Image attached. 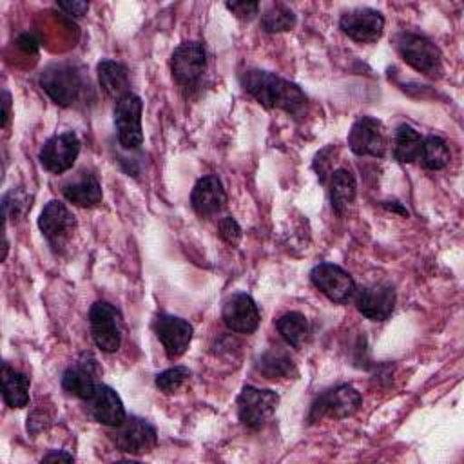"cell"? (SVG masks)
Listing matches in <instances>:
<instances>
[{
    "instance_id": "3957f363",
    "label": "cell",
    "mask_w": 464,
    "mask_h": 464,
    "mask_svg": "<svg viewBox=\"0 0 464 464\" xmlns=\"http://www.w3.org/2000/svg\"><path fill=\"white\" fill-rule=\"evenodd\" d=\"M395 49L408 65L422 74L437 76L442 71L440 49L422 34L410 31L399 33L395 36Z\"/></svg>"
},
{
    "instance_id": "4dcf8cb0",
    "label": "cell",
    "mask_w": 464,
    "mask_h": 464,
    "mask_svg": "<svg viewBox=\"0 0 464 464\" xmlns=\"http://www.w3.org/2000/svg\"><path fill=\"white\" fill-rule=\"evenodd\" d=\"M2 201H4V214L11 221L24 216V212L31 207V203H27V196L18 188L9 190Z\"/></svg>"
},
{
    "instance_id": "6da1fadb",
    "label": "cell",
    "mask_w": 464,
    "mask_h": 464,
    "mask_svg": "<svg viewBox=\"0 0 464 464\" xmlns=\"http://www.w3.org/2000/svg\"><path fill=\"white\" fill-rule=\"evenodd\" d=\"M243 89L266 109H283L288 114H301L306 107L304 92L292 82L259 69L241 74Z\"/></svg>"
},
{
    "instance_id": "484cf974",
    "label": "cell",
    "mask_w": 464,
    "mask_h": 464,
    "mask_svg": "<svg viewBox=\"0 0 464 464\" xmlns=\"http://www.w3.org/2000/svg\"><path fill=\"white\" fill-rule=\"evenodd\" d=\"M276 328L292 348H301L310 335V324L299 312H286L281 315L276 323Z\"/></svg>"
},
{
    "instance_id": "52a82bcc",
    "label": "cell",
    "mask_w": 464,
    "mask_h": 464,
    "mask_svg": "<svg viewBox=\"0 0 464 464\" xmlns=\"http://www.w3.org/2000/svg\"><path fill=\"white\" fill-rule=\"evenodd\" d=\"M141 109L140 96L129 92L114 105V125L118 130V141L123 149H138L143 143L141 130Z\"/></svg>"
},
{
    "instance_id": "ffe728a7",
    "label": "cell",
    "mask_w": 464,
    "mask_h": 464,
    "mask_svg": "<svg viewBox=\"0 0 464 464\" xmlns=\"http://www.w3.org/2000/svg\"><path fill=\"white\" fill-rule=\"evenodd\" d=\"M227 201V194L225 188L221 185V181L216 176H205L201 178L190 194V203L192 208L199 214V216H212L218 214Z\"/></svg>"
},
{
    "instance_id": "f546056e",
    "label": "cell",
    "mask_w": 464,
    "mask_h": 464,
    "mask_svg": "<svg viewBox=\"0 0 464 464\" xmlns=\"http://www.w3.org/2000/svg\"><path fill=\"white\" fill-rule=\"evenodd\" d=\"M188 377H190V370L187 366H172L156 375V386L165 395H170L178 392L187 382Z\"/></svg>"
},
{
    "instance_id": "ac0fdd59",
    "label": "cell",
    "mask_w": 464,
    "mask_h": 464,
    "mask_svg": "<svg viewBox=\"0 0 464 464\" xmlns=\"http://www.w3.org/2000/svg\"><path fill=\"white\" fill-rule=\"evenodd\" d=\"M98 375H100V368L96 359L91 353H83L76 364L69 366L63 372L62 377V388L74 397L80 399H89L91 393L94 392L96 384H98Z\"/></svg>"
},
{
    "instance_id": "e575fe53",
    "label": "cell",
    "mask_w": 464,
    "mask_h": 464,
    "mask_svg": "<svg viewBox=\"0 0 464 464\" xmlns=\"http://www.w3.org/2000/svg\"><path fill=\"white\" fill-rule=\"evenodd\" d=\"M16 45L25 53H36L38 51V40L31 33H24L16 38Z\"/></svg>"
},
{
    "instance_id": "ba28073f",
    "label": "cell",
    "mask_w": 464,
    "mask_h": 464,
    "mask_svg": "<svg viewBox=\"0 0 464 464\" xmlns=\"http://www.w3.org/2000/svg\"><path fill=\"white\" fill-rule=\"evenodd\" d=\"M348 147L357 156L382 158L388 149L382 123L372 116H361L355 120L348 134Z\"/></svg>"
},
{
    "instance_id": "8fae6325",
    "label": "cell",
    "mask_w": 464,
    "mask_h": 464,
    "mask_svg": "<svg viewBox=\"0 0 464 464\" xmlns=\"http://www.w3.org/2000/svg\"><path fill=\"white\" fill-rule=\"evenodd\" d=\"M152 330L160 339L167 357L172 361L181 357L187 352L192 339V332H194L188 321L176 315H167V314H161L154 319Z\"/></svg>"
},
{
    "instance_id": "9a60e30c",
    "label": "cell",
    "mask_w": 464,
    "mask_h": 464,
    "mask_svg": "<svg viewBox=\"0 0 464 464\" xmlns=\"http://www.w3.org/2000/svg\"><path fill=\"white\" fill-rule=\"evenodd\" d=\"M38 227L51 246L58 248L71 239L76 228V219L62 201H49L40 212Z\"/></svg>"
},
{
    "instance_id": "44dd1931",
    "label": "cell",
    "mask_w": 464,
    "mask_h": 464,
    "mask_svg": "<svg viewBox=\"0 0 464 464\" xmlns=\"http://www.w3.org/2000/svg\"><path fill=\"white\" fill-rule=\"evenodd\" d=\"M62 192L67 201L78 207H94L102 201V187L98 179L89 172H82L78 179L65 183Z\"/></svg>"
},
{
    "instance_id": "5bb4252c",
    "label": "cell",
    "mask_w": 464,
    "mask_h": 464,
    "mask_svg": "<svg viewBox=\"0 0 464 464\" xmlns=\"http://www.w3.org/2000/svg\"><path fill=\"white\" fill-rule=\"evenodd\" d=\"M339 25L348 38L359 44H373L384 31V18L372 7H359L344 13Z\"/></svg>"
},
{
    "instance_id": "30bf717a",
    "label": "cell",
    "mask_w": 464,
    "mask_h": 464,
    "mask_svg": "<svg viewBox=\"0 0 464 464\" xmlns=\"http://www.w3.org/2000/svg\"><path fill=\"white\" fill-rule=\"evenodd\" d=\"M80 154V140L74 132L67 130L62 134L51 136L42 150H40V163L45 170L53 174H62L69 170Z\"/></svg>"
},
{
    "instance_id": "277c9868",
    "label": "cell",
    "mask_w": 464,
    "mask_h": 464,
    "mask_svg": "<svg viewBox=\"0 0 464 464\" xmlns=\"http://www.w3.org/2000/svg\"><path fill=\"white\" fill-rule=\"evenodd\" d=\"M91 335L96 346L107 353H112L121 344V314L116 306L105 301H98L89 312Z\"/></svg>"
},
{
    "instance_id": "8992f818",
    "label": "cell",
    "mask_w": 464,
    "mask_h": 464,
    "mask_svg": "<svg viewBox=\"0 0 464 464\" xmlns=\"http://www.w3.org/2000/svg\"><path fill=\"white\" fill-rule=\"evenodd\" d=\"M277 402L279 395L274 390L245 386L237 397V417L246 428L259 430L274 415Z\"/></svg>"
},
{
    "instance_id": "d6986e66",
    "label": "cell",
    "mask_w": 464,
    "mask_h": 464,
    "mask_svg": "<svg viewBox=\"0 0 464 464\" xmlns=\"http://www.w3.org/2000/svg\"><path fill=\"white\" fill-rule=\"evenodd\" d=\"M85 402H87V408H89L91 415L100 424L116 428L127 419L120 395L107 384L98 382L94 392L91 393V397L85 399Z\"/></svg>"
},
{
    "instance_id": "9c48e42d",
    "label": "cell",
    "mask_w": 464,
    "mask_h": 464,
    "mask_svg": "<svg viewBox=\"0 0 464 464\" xmlns=\"http://www.w3.org/2000/svg\"><path fill=\"white\" fill-rule=\"evenodd\" d=\"M314 286L334 303H346L355 294V283L352 276L334 263H321L310 272Z\"/></svg>"
},
{
    "instance_id": "cb8c5ba5",
    "label": "cell",
    "mask_w": 464,
    "mask_h": 464,
    "mask_svg": "<svg viewBox=\"0 0 464 464\" xmlns=\"http://www.w3.org/2000/svg\"><path fill=\"white\" fill-rule=\"evenodd\" d=\"M355 192H357V185H355L353 174L346 169H337L330 179V199H332L334 210L337 214H343L350 207V203L355 199Z\"/></svg>"
},
{
    "instance_id": "4316f807",
    "label": "cell",
    "mask_w": 464,
    "mask_h": 464,
    "mask_svg": "<svg viewBox=\"0 0 464 464\" xmlns=\"http://www.w3.org/2000/svg\"><path fill=\"white\" fill-rule=\"evenodd\" d=\"M419 160H420L422 167H426L430 170L444 169L450 163V160H451L448 143L442 138H439V136L424 138Z\"/></svg>"
},
{
    "instance_id": "f1b7e54d",
    "label": "cell",
    "mask_w": 464,
    "mask_h": 464,
    "mask_svg": "<svg viewBox=\"0 0 464 464\" xmlns=\"http://www.w3.org/2000/svg\"><path fill=\"white\" fill-rule=\"evenodd\" d=\"M257 370L266 379H281V377H288L294 372V362L286 352L268 350L261 355L257 362Z\"/></svg>"
},
{
    "instance_id": "d590c367",
    "label": "cell",
    "mask_w": 464,
    "mask_h": 464,
    "mask_svg": "<svg viewBox=\"0 0 464 464\" xmlns=\"http://www.w3.org/2000/svg\"><path fill=\"white\" fill-rule=\"evenodd\" d=\"M9 105H11L9 92L4 91V94H2V107H4V111H2V127H5L7 121H9Z\"/></svg>"
},
{
    "instance_id": "603a6c76",
    "label": "cell",
    "mask_w": 464,
    "mask_h": 464,
    "mask_svg": "<svg viewBox=\"0 0 464 464\" xmlns=\"http://www.w3.org/2000/svg\"><path fill=\"white\" fill-rule=\"evenodd\" d=\"M98 80L102 89L114 98L116 102L129 94V72L125 65L112 62V60H103L98 63Z\"/></svg>"
},
{
    "instance_id": "d4e9b609",
    "label": "cell",
    "mask_w": 464,
    "mask_h": 464,
    "mask_svg": "<svg viewBox=\"0 0 464 464\" xmlns=\"http://www.w3.org/2000/svg\"><path fill=\"white\" fill-rule=\"evenodd\" d=\"M422 140L420 134L411 125H401L395 130L393 138V156L401 163H411L420 158L422 150Z\"/></svg>"
},
{
    "instance_id": "4fadbf2b",
    "label": "cell",
    "mask_w": 464,
    "mask_h": 464,
    "mask_svg": "<svg viewBox=\"0 0 464 464\" xmlns=\"http://www.w3.org/2000/svg\"><path fill=\"white\" fill-rule=\"evenodd\" d=\"M205 67H207V53L199 42H183L174 49L170 69H172V78L179 85L188 87L196 83L201 78Z\"/></svg>"
},
{
    "instance_id": "e0dca14e",
    "label": "cell",
    "mask_w": 464,
    "mask_h": 464,
    "mask_svg": "<svg viewBox=\"0 0 464 464\" xmlns=\"http://www.w3.org/2000/svg\"><path fill=\"white\" fill-rule=\"evenodd\" d=\"M223 323L237 334H252L259 326V310L248 294H234L223 304Z\"/></svg>"
},
{
    "instance_id": "836d02e7",
    "label": "cell",
    "mask_w": 464,
    "mask_h": 464,
    "mask_svg": "<svg viewBox=\"0 0 464 464\" xmlns=\"http://www.w3.org/2000/svg\"><path fill=\"white\" fill-rule=\"evenodd\" d=\"M58 7L65 11L71 16H83L89 11V4L82 0H72V2H58Z\"/></svg>"
},
{
    "instance_id": "83f0119b",
    "label": "cell",
    "mask_w": 464,
    "mask_h": 464,
    "mask_svg": "<svg viewBox=\"0 0 464 464\" xmlns=\"http://www.w3.org/2000/svg\"><path fill=\"white\" fill-rule=\"evenodd\" d=\"M295 25V14L294 11L277 2V4H270L263 14H261V27L266 33H283V31H290Z\"/></svg>"
},
{
    "instance_id": "d6a6232c",
    "label": "cell",
    "mask_w": 464,
    "mask_h": 464,
    "mask_svg": "<svg viewBox=\"0 0 464 464\" xmlns=\"http://www.w3.org/2000/svg\"><path fill=\"white\" fill-rule=\"evenodd\" d=\"M227 7H228L237 18H246V20H250L254 14H257L259 4H257V2L237 0V2H227Z\"/></svg>"
},
{
    "instance_id": "5b68a950",
    "label": "cell",
    "mask_w": 464,
    "mask_h": 464,
    "mask_svg": "<svg viewBox=\"0 0 464 464\" xmlns=\"http://www.w3.org/2000/svg\"><path fill=\"white\" fill-rule=\"evenodd\" d=\"M361 404H362L361 393L350 384H341V386H335V388L321 393L314 401L308 420L315 422L324 417L344 419V417L353 415L361 408Z\"/></svg>"
},
{
    "instance_id": "7a4b0ae2",
    "label": "cell",
    "mask_w": 464,
    "mask_h": 464,
    "mask_svg": "<svg viewBox=\"0 0 464 464\" xmlns=\"http://www.w3.org/2000/svg\"><path fill=\"white\" fill-rule=\"evenodd\" d=\"M40 85L54 103L69 107L80 98L85 87V80L74 63L54 62L42 71Z\"/></svg>"
},
{
    "instance_id": "7402d4cb",
    "label": "cell",
    "mask_w": 464,
    "mask_h": 464,
    "mask_svg": "<svg viewBox=\"0 0 464 464\" xmlns=\"http://www.w3.org/2000/svg\"><path fill=\"white\" fill-rule=\"evenodd\" d=\"M2 395L11 408H24L29 402V377L7 362L2 364Z\"/></svg>"
},
{
    "instance_id": "1f68e13d",
    "label": "cell",
    "mask_w": 464,
    "mask_h": 464,
    "mask_svg": "<svg viewBox=\"0 0 464 464\" xmlns=\"http://www.w3.org/2000/svg\"><path fill=\"white\" fill-rule=\"evenodd\" d=\"M219 236L228 243V245H237V241L241 239V227L237 225V221L230 216L223 218L219 221Z\"/></svg>"
},
{
    "instance_id": "8d00e7d4",
    "label": "cell",
    "mask_w": 464,
    "mask_h": 464,
    "mask_svg": "<svg viewBox=\"0 0 464 464\" xmlns=\"http://www.w3.org/2000/svg\"><path fill=\"white\" fill-rule=\"evenodd\" d=\"M42 460H67V462H71V460H72V455L63 453V451H51V453L44 455Z\"/></svg>"
},
{
    "instance_id": "2e32d148",
    "label": "cell",
    "mask_w": 464,
    "mask_h": 464,
    "mask_svg": "<svg viewBox=\"0 0 464 464\" xmlns=\"http://www.w3.org/2000/svg\"><path fill=\"white\" fill-rule=\"evenodd\" d=\"M352 299L355 301L357 310L364 317L372 321H384L393 312L395 288L390 283H377V285L355 290Z\"/></svg>"
},
{
    "instance_id": "7c38bea8",
    "label": "cell",
    "mask_w": 464,
    "mask_h": 464,
    "mask_svg": "<svg viewBox=\"0 0 464 464\" xmlns=\"http://www.w3.org/2000/svg\"><path fill=\"white\" fill-rule=\"evenodd\" d=\"M112 440L118 446V450L132 455L149 453L156 442L158 433L152 424H149L143 419L129 417L120 426H116V431L112 433Z\"/></svg>"
}]
</instances>
